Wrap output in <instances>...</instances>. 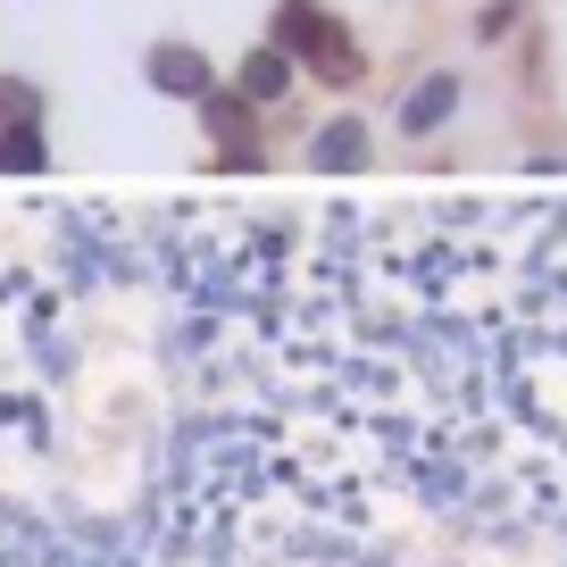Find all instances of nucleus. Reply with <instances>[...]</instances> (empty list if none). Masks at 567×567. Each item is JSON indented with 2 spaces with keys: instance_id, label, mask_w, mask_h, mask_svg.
<instances>
[{
  "instance_id": "5",
  "label": "nucleus",
  "mask_w": 567,
  "mask_h": 567,
  "mask_svg": "<svg viewBox=\"0 0 567 567\" xmlns=\"http://www.w3.org/2000/svg\"><path fill=\"white\" fill-rule=\"evenodd\" d=\"M200 117H209V134L250 167V101H243V92H209V109H200Z\"/></svg>"
},
{
  "instance_id": "3",
  "label": "nucleus",
  "mask_w": 567,
  "mask_h": 567,
  "mask_svg": "<svg viewBox=\"0 0 567 567\" xmlns=\"http://www.w3.org/2000/svg\"><path fill=\"white\" fill-rule=\"evenodd\" d=\"M151 84L176 92V101H209V59L184 51V42H159V51H151Z\"/></svg>"
},
{
  "instance_id": "4",
  "label": "nucleus",
  "mask_w": 567,
  "mask_h": 567,
  "mask_svg": "<svg viewBox=\"0 0 567 567\" xmlns=\"http://www.w3.org/2000/svg\"><path fill=\"white\" fill-rule=\"evenodd\" d=\"M284 92H292V51H276V42L250 51L243 59V101H284Z\"/></svg>"
},
{
  "instance_id": "7",
  "label": "nucleus",
  "mask_w": 567,
  "mask_h": 567,
  "mask_svg": "<svg viewBox=\"0 0 567 567\" xmlns=\"http://www.w3.org/2000/svg\"><path fill=\"white\" fill-rule=\"evenodd\" d=\"M42 159H51V151H42L34 125H0V176H34Z\"/></svg>"
},
{
  "instance_id": "1",
  "label": "nucleus",
  "mask_w": 567,
  "mask_h": 567,
  "mask_svg": "<svg viewBox=\"0 0 567 567\" xmlns=\"http://www.w3.org/2000/svg\"><path fill=\"white\" fill-rule=\"evenodd\" d=\"M276 51L309 59V75H318L326 92H351L359 75H368V59L351 51V34L326 18L318 0H284V9H276Z\"/></svg>"
},
{
  "instance_id": "6",
  "label": "nucleus",
  "mask_w": 567,
  "mask_h": 567,
  "mask_svg": "<svg viewBox=\"0 0 567 567\" xmlns=\"http://www.w3.org/2000/svg\"><path fill=\"white\" fill-rule=\"evenodd\" d=\"M451 101H460V84H451V75H425V84L401 101V125L409 134H434V125L451 117Z\"/></svg>"
},
{
  "instance_id": "8",
  "label": "nucleus",
  "mask_w": 567,
  "mask_h": 567,
  "mask_svg": "<svg viewBox=\"0 0 567 567\" xmlns=\"http://www.w3.org/2000/svg\"><path fill=\"white\" fill-rule=\"evenodd\" d=\"M34 109H42V92H34V84L0 75V125H34Z\"/></svg>"
},
{
  "instance_id": "2",
  "label": "nucleus",
  "mask_w": 567,
  "mask_h": 567,
  "mask_svg": "<svg viewBox=\"0 0 567 567\" xmlns=\"http://www.w3.org/2000/svg\"><path fill=\"white\" fill-rule=\"evenodd\" d=\"M368 151H375L368 125H359V117H334L318 142H309V167H318V176H351V167H368Z\"/></svg>"
}]
</instances>
